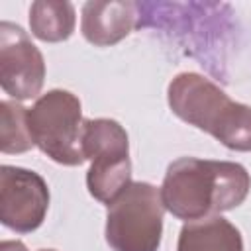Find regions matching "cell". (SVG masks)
<instances>
[{
  "label": "cell",
  "instance_id": "6da1fadb",
  "mask_svg": "<svg viewBox=\"0 0 251 251\" xmlns=\"http://www.w3.org/2000/svg\"><path fill=\"white\" fill-rule=\"evenodd\" d=\"M249 188L251 176L239 163L180 157L167 167L161 198L165 210L192 222L237 208Z\"/></svg>",
  "mask_w": 251,
  "mask_h": 251
},
{
  "label": "cell",
  "instance_id": "7a4b0ae2",
  "mask_svg": "<svg viewBox=\"0 0 251 251\" xmlns=\"http://www.w3.org/2000/svg\"><path fill=\"white\" fill-rule=\"evenodd\" d=\"M176 118L210 133L231 151H251V106L231 100L198 73H178L167 88Z\"/></svg>",
  "mask_w": 251,
  "mask_h": 251
},
{
  "label": "cell",
  "instance_id": "3957f363",
  "mask_svg": "<svg viewBox=\"0 0 251 251\" xmlns=\"http://www.w3.org/2000/svg\"><path fill=\"white\" fill-rule=\"evenodd\" d=\"M27 126L35 147L51 161L65 167L82 165V133L84 118L80 100L63 88H53L41 94L27 108Z\"/></svg>",
  "mask_w": 251,
  "mask_h": 251
},
{
  "label": "cell",
  "instance_id": "277c9868",
  "mask_svg": "<svg viewBox=\"0 0 251 251\" xmlns=\"http://www.w3.org/2000/svg\"><path fill=\"white\" fill-rule=\"evenodd\" d=\"M163 216L161 188L151 182H131L108 204L106 241L114 251H157Z\"/></svg>",
  "mask_w": 251,
  "mask_h": 251
},
{
  "label": "cell",
  "instance_id": "5b68a950",
  "mask_svg": "<svg viewBox=\"0 0 251 251\" xmlns=\"http://www.w3.org/2000/svg\"><path fill=\"white\" fill-rule=\"evenodd\" d=\"M82 153L90 161L86 186L92 198L106 206L131 184L129 139L126 129L110 118L84 120Z\"/></svg>",
  "mask_w": 251,
  "mask_h": 251
},
{
  "label": "cell",
  "instance_id": "8992f818",
  "mask_svg": "<svg viewBox=\"0 0 251 251\" xmlns=\"http://www.w3.org/2000/svg\"><path fill=\"white\" fill-rule=\"evenodd\" d=\"M49 208V188L41 175L29 169L0 167V222L16 233L35 231Z\"/></svg>",
  "mask_w": 251,
  "mask_h": 251
},
{
  "label": "cell",
  "instance_id": "52a82bcc",
  "mask_svg": "<svg viewBox=\"0 0 251 251\" xmlns=\"http://www.w3.org/2000/svg\"><path fill=\"white\" fill-rule=\"evenodd\" d=\"M45 80V61L22 25L0 24V84L16 100L35 98Z\"/></svg>",
  "mask_w": 251,
  "mask_h": 251
},
{
  "label": "cell",
  "instance_id": "ba28073f",
  "mask_svg": "<svg viewBox=\"0 0 251 251\" xmlns=\"http://www.w3.org/2000/svg\"><path fill=\"white\" fill-rule=\"evenodd\" d=\"M139 22L137 2L129 0H90L82 6L80 31L96 47L116 45L127 37Z\"/></svg>",
  "mask_w": 251,
  "mask_h": 251
},
{
  "label": "cell",
  "instance_id": "9c48e42d",
  "mask_svg": "<svg viewBox=\"0 0 251 251\" xmlns=\"http://www.w3.org/2000/svg\"><path fill=\"white\" fill-rule=\"evenodd\" d=\"M176 251H243L239 229L220 214L186 222L178 233Z\"/></svg>",
  "mask_w": 251,
  "mask_h": 251
},
{
  "label": "cell",
  "instance_id": "30bf717a",
  "mask_svg": "<svg viewBox=\"0 0 251 251\" xmlns=\"http://www.w3.org/2000/svg\"><path fill=\"white\" fill-rule=\"evenodd\" d=\"M76 24L75 6L65 0H35L29 8L31 33L47 43H59L73 35Z\"/></svg>",
  "mask_w": 251,
  "mask_h": 251
},
{
  "label": "cell",
  "instance_id": "8fae6325",
  "mask_svg": "<svg viewBox=\"0 0 251 251\" xmlns=\"http://www.w3.org/2000/svg\"><path fill=\"white\" fill-rule=\"evenodd\" d=\"M35 147L29 126L27 108L14 100L0 102V151L2 153H25Z\"/></svg>",
  "mask_w": 251,
  "mask_h": 251
},
{
  "label": "cell",
  "instance_id": "7c38bea8",
  "mask_svg": "<svg viewBox=\"0 0 251 251\" xmlns=\"http://www.w3.org/2000/svg\"><path fill=\"white\" fill-rule=\"evenodd\" d=\"M0 251H27V247L18 239H4L0 243Z\"/></svg>",
  "mask_w": 251,
  "mask_h": 251
},
{
  "label": "cell",
  "instance_id": "4fadbf2b",
  "mask_svg": "<svg viewBox=\"0 0 251 251\" xmlns=\"http://www.w3.org/2000/svg\"><path fill=\"white\" fill-rule=\"evenodd\" d=\"M39 251H57V249H39Z\"/></svg>",
  "mask_w": 251,
  "mask_h": 251
}]
</instances>
